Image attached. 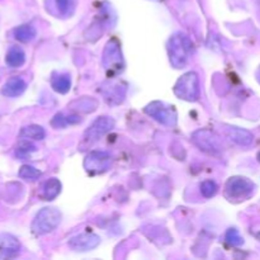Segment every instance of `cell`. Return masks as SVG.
I'll return each mask as SVG.
<instances>
[{
	"label": "cell",
	"mask_w": 260,
	"mask_h": 260,
	"mask_svg": "<svg viewBox=\"0 0 260 260\" xmlns=\"http://www.w3.org/2000/svg\"><path fill=\"white\" fill-rule=\"evenodd\" d=\"M193 43L189 37L183 33H177L173 36L168 43V52L172 65L175 69H182L187 65L189 55L192 53Z\"/></svg>",
	"instance_id": "1"
},
{
	"label": "cell",
	"mask_w": 260,
	"mask_h": 260,
	"mask_svg": "<svg viewBox=\"0 0 260 260\" xmlns=\"http://www.w3.org/2000/svg\"><path fill=\"white\" fill-rule=\"evenodd\" d=\"M61 222V213L55 207H45L36 215L32 222V231L36 235H46L55 230Z\"/></svg>",
	"instance_id": "2"
},
{
	"label": "cell",
	"mask_w": 260,
	"mask_h": 260,
	"mask_svg": "<svg viewBox=\"0 0 260 260\" xmlns=\"http://www.w3.org/2000/svg\"><path fill=\"white\" fill-rule=\"evenodd\" d=\"M174 93L178 98L188 102H196L200 96V78L194 71L180 76L174 86Z\"/></svg>",
	"instance_id": "3"
},
{
	"label": "cell",
	"mask_w": 260,
	"mask_h": 260,
	"mask_svg": "<svg viewBox=\"0 0 260 260\" xmlns=\"http://www.w3.org/2000/svg\"><path fill=\"white\" fill-rule=\"evenodd\" d=\"M192 141L196 146L208 154L217 155L223 150V144L220 136L211 129H198L192 135Z\"/></svg>",
	"instance_id": "4"
},
{
	"label": "cell",
	"mask_w": 260,
	"mask_h": 260,
	"mask_svg": "<svg viewBox=\"0 0 260 260\" xmlns=\"http://www.w3.org/2000/svg\"><path fill=\"white\" fill-rule=\"evenodd\" d=\"M253 182L244 177H233L226 182L225 196L230 201H241L250 197L254 192Z\"/></svg>",
	"instance_id": "5"
},
{
	"label": "cell",
	"mask_w": 260,
	"mask_h": 260,
	"mask_svg": "<svg viewBox=\"0 0 260 260\" xmlns=\"http://www.w3.org/2000/svg\"><path fill=\"white\" fill-rule=\"evenodd\" d=\"M145 112L164 126L177 124V112H175L174 107L168 106L162 102H152L145 108Z\"/></svg>",
	"instance_id": "6"
},
{
	"label": "cell",
	"mask_w": 260,
	"mask_h": 260,
	"mask_svg": "<svg viewBox=\"0 0 260 260\" xmlns=\"http://www.w3.org/2000/svg\"><path fill=\"white\" fill-rule=\"evenodd\" d=\"M113 127H114L113 118L107 116L98 117V118L90 124V127L85 131V135H84V141H85L88 145L94 144V142L98 141L101 137H103L104 135L108 134Z\"/></svg>",
	"instance_id": "7"
},
{
	"label": "cell",
	"mask_w": 260,
	"mask_h": 260,
	"mask_svg": "<svg viewBox=\"0 0 260 260\" xmlns=\"http://www.w3.org/2000/svg\"><path fill=\"white\" fill-rule=\"evenodd\" d=\"M103 63L108 73H118L123 68L121 48L116 40H112L107 43L103 53Z\"/></svg>",
	"instance_id": "8"
},
{
	"label": "cell",
	"mask_w": 260,
	"mask_h": 260,
	"mask_svg": "<svg viewBox=\"0 0 260 260\" xmlns=\"http://www.w3.org/2000/svg\"><path fill=\"white\" fill-rule=\"evenodd\" d=\"M112 156L106 151H91L84 161V168L89 173L98 174V173L107 172L111 167Z\"/></svg>",
	"instance_id": "9"
},
{
	"label": "cell",
	"mask_w": 260,
	"mask_h": 260,
	"mask_svg": "<svg viewBox=\"0 0 260 260\" xmlns=\"http://www.w3.org/2000/svg\"><path fill=\"white\" fill-rule=\"evenodd\" d=\"M99 244H101V238L95 234H80V235L71 238L69 241V246L71 250L81 251V253L93 250Z\"/></svg>",
	"instance_id": "10"
},
{
	"label": "cell",
	"mask_w": 260,
	"mask_h": 260,
	"mask_svg": "<svg viewBox=\"0 0 260 260\" xmlns=\"http://www.w3.org/2000/svg\"><path fill=\"white\" fill-rule=\"evenodd\" d=\"M20 243L10 234H0V259L14 258L19 254Z\"/></svg>",
	"instance_id": "11"
},
{
	"label": "cell",
	"mask_w": 260,
	"mask_h": 260,
	"mask_svg": "<svg viewBox=\"0 0 260 260\" xmlns=\"http://www.w3.org/2000/svg\"><path fill=\"white\" fill-rule=\"evenodd\" d=\"M226 132H228L229 139L240 146H250L254 141L253 134L248 129L240 128V127H229Z\"/></svg>",
	"instance_id": "12"
},
{
	"label": "cell",
	"mask_w": 260,
	"mask_h": 260,
	"mask_svg": "<svg viewBox=\"0 0 260 260\" xmlns=\"http://www.w3.org/2000/svg\"><path fill=\"white\" fill-rule=\"evenodd\" d=\"M25 88H27V83L23 80L19 76H15V78L9 79L7 83L4 84L2 89V93L5 96H10V98H14V96H19L24 93Z\"/></svg>",
	"instance_id": "13"
},
{
	"label": "cell",
	"mask_w": 260,
	"mask_h": 260,
	"mask_svg": "<svg viewBox=\"0 0 260 260\" xmlns=\"http://www.w3.org/2000/svg\"><path fill=\"white\" fill-rule=\"evenodd\" d=\"M5 62L10 68H20L25 62V53L18 46H13L8 50L7 56H5Z\"/></svg>",
	"instance_id": "14"
},
{
	"label": "cell",
	"mask_w": 260,
	"mask_h": 260,
	"mask_svg": "<svg viewBox=\"0 0 260 260\" xmlns=\"http://www.w3.org/2000/svg\"><path fill=\"white\" fill-rule=\"evenodd\" d=\"M13 33H14L15 40H18L19 42L23 43L30 42V41L35 40L36 36H37V30H36V28L30 24L19 25V27H17L13 30Z\"/></svg>",
	"instance_id": "15"
},
{
	"label": "cell",
	"mask_w": 260,
	"mask_h": 260,
	"mask_svg": "<svg viewBox=\"0 0 260 260\" xmlns=\"http://www.w3.org/2000/svg\"><path fill=\"white\" fill-rule=\"evenodd\" d=\"M61 193V183L56 178H51L43 185V198L47 201H52Z\"/></svg>",
	"instance_id": "16"
},
{
	"label": "cell",
	"mask_w": 260,
	"mask_h": 260,
	"mask_svg": "<svg viewBox=\"0 0 260 260\" xmlns=\"http://www.w3.org/2000/svg\"><path fill=\"white\" fill-rule=\"evenodd\" d=\"M20 136L23 139L41 141V140H43L46 137V131L43 127L38 126V124H29L27 127H23L22 131H20Z\"/></svg>",
	"instance_id": "17"
},
{
	"label": "cell",
	"mask_w": 260,
	"mask_h": 260,
	"mask_svg": "<svg viewBox=\"0 0 260 260\" xmlns=\"http://www.w3.org/2000/svg\"><path fill=\"white\" fill-rule=\"evenodd\" d=\"M51 85H52L53 90L57 91L60 94H66L71 88V79L69 75H57V76H53L51 79Z\"/></svg>",
	"instance_id": "18"
},
{
	"label": "cell",
	"mask_w": 260,
	"mask_h": 260,
	"mask_svg": "<svg viewBox=\"0 0 260 260\" xmlns=\"http://www.w3.org/2000/svg\"><path fill=\"white\" fill-rule=\"evenodd\" d=\"M96 106H98V103L91 98H81L80 101H76L71 104V107H73L74 109H78V111L80 112H85V113L95 111Z\"/></svg>",
	"instance_id": "19"
},
{
	"label": "cell",
	"mask_w": 260,
	"mask_h": 260,
	"mask_svg": "<svg viewBox=\"0 0 260 260\" xmlns=\"http://www.w3.org/2000/svg\"><path fill=\"white\" fill-rule=\"evenodd\" d=\"M19 177L24 180H36L42 175V173L38 169H36L35 167H30V165H23L19 169Z\"/></svg>",
	"instance_id": "20"
},
{
	"label": "cell",
	"mask_w": 260,
	"mask_h": 260,
	"mask_svg": "<svg viewBox=\"0 0 260 260\" xmlns=\"http://www.w3.org/2000/svg\"><path fill=\"white\" fill-rule=\"evenodd\" d=\"M217 190L218 187L213 180H205V182H202V184H201V193H202V196L205 198L215 197Z\"/></svg>",
	"instance_id": "21"
},
{
	"label": "cell",
	"mask_w": 260,
	"mask_h": 260,
	"mask_svg": "<svg viewBox=\"0 0 260 260\" xmlns=\"http://www.w3.org/2000/svg\"><path fill=\"white\" fill-rule=\"evenodd\" d=\"M225 240L226 243L230 244V245L233 246H240L244 244L243 236L240 235V233H239L236 229H229V230L226 231Z\"/></svg>",
	"instance_id": "22"
},
{
	"label": "cell",
	"mask_w": 260,
	"mask_h": 260,
	"mask_svg": "<svg viewBox=\"0 0 260 260\" xmlns=\"http://www.w3.org/2000/svg\"><path fill=\"white\" fill-rule=\"evenodd\" d=\"M33 151H36L35 145L30 144V142H28V141H23V142H20L19 146H18L17 156L25 157L28 154H30V152H33Z\"/></svg>",
	"instance_id": "23"
},
{
	"label": "cell",
	"mask_w": 260,
	"mask_h": 260,
	"mask_svg": "<svg viewBox=\"0 0 260 260\" xmlns=\"http://www.w3.org/2000/svg\"><path fill=\"white\" fill-rule=\"evenodd\" d=\"M56 5H57V9L61 14H68L69 10H70L71 2L70 0H55Z\"/></svg>",
	"instance_id": "24"
},
{
	"label": "cell",
	"mask_w": 260,
	"mask_h": 260,
	"mask_svg": "<svg viewBox=\"0 0 260 260\" xmlns=\"http://www.w3.org/2000/svg\"><path fill=\"white\" fill-rule=\"evenodd\" d=\"M258 160H259V161H260V152H259V154H258Z\"/></svg>",
	"instance_id": "25"
}]
</instances>
